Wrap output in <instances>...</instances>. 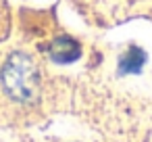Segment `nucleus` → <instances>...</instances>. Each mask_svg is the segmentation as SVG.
I'll return each mask as SVG.
<instances>
[{
	"instance_id": "nucleus-1",
	"label": "nucleus",
	"mask_w": 152,
	"mask_h": 142,
	"mask_svg": "<svg viewBox=\"0 0 152 142\" xmlns=\"http://www.w3.org/2000/svg\"><path fill=\"white\" fill-rule=\"evenodd\" d=\"M2 86L7 94L19 102H31L38 96V67L36 63L21 52L11 54L2 69Z\"/></svg>"
},
{
	"instance_id": "nucleus-2",
	"label": "nucleus",
	"mask_w": 152,
	"mask_h": 142,
	"mask_svg": "<svg viewBox=\"0 0 152 142\" xmlns=\"http://www.w3.org/2000/svg\"><path fill=\"white\" fill-rule=\"evenodd\" d=\"M48 52H50V59L54 63H61V65H67V63H73L81 57V48L79 44L69 38V36H58L50 42L48 46Z\"/></svg>"
},
{
	"instance_id": "nucleus-3",
	"label": "nucleus",
	"mask_w": 152,
	"mask_h": 142,
	"mask_svg": "<svg viewBox=\"0 0 152 142\" xmlns=\"http://www.w3.org/2000/svg\"><path fill=\"white\" fill-rule=\"evenodd\" d=\"M146 63V52L137 46H131L125 50V54L119 61V73L127 75V73H137L142 69V65Z\"/></svg>"
}]
</instances>
